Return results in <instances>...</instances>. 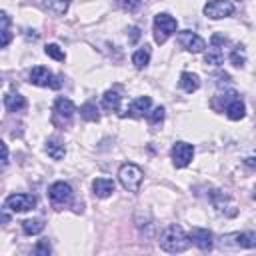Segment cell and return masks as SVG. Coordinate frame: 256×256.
<instances>
[{"mask_svg": "<svg viewBox=\"0 0 256 256\" xmlns=\"http://www.w3.org/2000/svg\"><path fill=\"white\" fill-rule=\"evenodd\" d=\"M254 200H256V188H254Z\"/></svg>", "mask_w": 256, "mask_h": 256, "instance_id": "e575fe53", "label": "cell"}, {"mask_svg": "<svg viewBox=\"0 0 256 256\" xmlns=\"http://www.w3.org/2000/svg\"><path fill=\"white\" fill-rule=\"evenodd\" d=\"M178 38H180L182 48L188 50V52H192V54H198V52H202V50L206 48L204 38H200V36H198L196 32H192V30H182Z\"/></svg>", "mask_w": 256, "mask_h": 256, "instance_id": "4fadbf2b", "label": "cell"}, {"mask_svg": "<svg viewBox=\"0 0 256 256\" xmlns=\"http://www.w3.org/2000/svg\"><path fill=\"white\" fill-rule=\"evenodd\" d=\"M142 178H144V174H142V170L136 164L126 162L118 170V180H120L122 188H126L128 192H138L140 184H142Z\"/></svg>", "mask_w": 256, "mask_h": 256, "instance_id": "277c9868", "label": "cell"}, {"mask_svg": "<svg viewBox=\"0 0 256 256\" xmlns=\"http://www.w3.org/2000/svg\"><path fill=\"white\" fill-rule=\"evenodd\" d=\"M28 80L34 84V86H42V88H52V90H58L62 86V82L44 66H34L30 72H28Z\"/></svg>", "mask_w": 256, "mask_h": 256, "instance_id": "8992f818", "label": "cell"}, {"mask_svg": "<svg viewBox=\"0 0 256 256\" xmlns=\"http://www.w3.org/2000/svg\"><path fill=\"white\" fill-rule=\"evenodd\" d=\"M190 236L182 230V226L178 224H170L162 230L160 238H158V246L164 250V252H170V254H176V252H184L188 246H190Z\"/></svg>", "mask_w": 256, "mask_h": 256, "instance_id": "6da1fadb", "label": "cell"}, {"mask_svg": "<svg viewBox=\"0 0 256 256\" xmlns=\"http://www.w3.org/2000/svg\"><path fill=\"white\" fill-rule=\"evenodd\" d=\"M148 62H150V46H142V48H138V50L132 54V64H134L138 70L146 68Z\"/></svg>", "mask_w": 256, "mask_h": 256, "instance_id": "44dd1931", "label": "cell"}, {"mask_svg": "<svg viewBox=\"0 0 256 256\" xmlns=\"http://www.w3.org/2000/svg\"><path fill=\"white\" fill-rule=\"evenodd\" d=\"M70 2L72 0H46V6L54 12V14H64L66 10H68V6H70Z\"/></svg>", "mask_w": 256, "mask_h": 256, "instance_id": "4316f807", "label": "cell"}, {"mask_svg": "<svg viewBox=\"0 0 256 256\" xmlns=\"http://www.w3.org/2000/svg\"><path fill=\"white\" fill-rule=\"evenodd\" d=\"M0 22H2V30H0V34H2V38H0V46L6 48V46L10 44V38H12V32H10V16H8L6 12H0Z\"/></svg>", "mask_w": 256, "mask_h": 256, "instance_id": "cb8c5ba5", "label": "cell"}, {"mask_svg": "<svg viewBox=\"0 0 256 256\" xmlns=\"http://www.w3.org/2000/svg\"><path fill=\"white\" fill-rule=\"evenodd\" d=\"M224 44H228V38L222 36V34H214L212 40H210V50L204 56V62L206 64H222V60H224V50H222Z\"/></svg>", "mask_w": 256, "mask_h": 256, "instance_id": "7c38bea8", "label": "cell"}, {"mask_svg": "<svg viewBox=\"0 0 256 256\" xmlns=\"http://www.w3.org/2000/svg\"><path fill=\"white\" fill-rule=\"evenodd\" d=\"M44 230V220L42 218H28L22 222V232L28 236H36Z\"/></svg>", "mask_w": 256, "mask_h": 256, "instance_id": "7402d4cb", "label": "cell"}, {"mask_svg": "<svg viewBox=\"0 0 256 256\" xmlns=\"http://www.w3.org/2000/svg\"><path fill=\"white\" fill-rule=\"evenodd\" d=\"M230 62L236 66V68H242L244 66V62H246V50H244V46L242 44H236L232 50H230Z\"/></svg>", "mask_w": 256, "mask_h": 256, "instance_id": "d4e9b609", "label": "cell"}, {"mask_svg": "<svg viewBox=\"0 0 256 256\" xmlns=\"http://www.w3.org/2000/svg\"><path fill=\"white\" fill-rule=\"evenodd\" d=\"M36 206V198L32 194H10L4 200V208H8L10 212H28Z\"/></svg>", "mask_w": 256, "mask_h": 256, "instance_id": "30bf717a", "label": "cell"}, {"mask_svg": "<svg viewBox=\"0 0 256 256\" xmlns=\"http://www.w3.org/2000/svg\"><path fill=\"white\" fill-rule=\"evenodd\" d=\"M180 88H182L184 92H188V94L196 92V90L200 88V78H198V74L182 72V74H180Z\"/></svg>", "mask_w": 256, "mask_h": 256, "instance_id": "d6986e66", "label": "cell"}, {"mask_svg": "<svg viewBox=\"0 0 256 256\" xmlns=\"http://www.w3.org/2000/svg\"><path fill=\"white\" fill-rule=\"evenodd\" d=\"M148 122L150 124H160L162 120H164V108L162 106H156V108H152V110H148Z\"/></svg>", "mask_w": 256, "mask_h": 256, "instance_id": "f1b7e54d", "label": "cell"}, {"mask_svg": "<svg viewBox=\"0 0 256 256\" xmlns=\"http://www.w3.org/2000/svg\"><path fill=\"white\" fill-rule=\"evenodd\" d=\"M114 180L110 178H96L92 182V192L98 196V198H108L112 192H114Z\"/></svg>", "mask_w": 256, "mask_h": 256, "instance_id": "e0dca14e", "label": "cell"}, {"mask_svg": "<svg viewBox=\"0 0 256 256\" xmlns=\"http://www.w3.org/2000/svg\"><path fill=\"white\" fill-rule=\"evenodd\" d=\"M120 2V6L126 10V12H136V10H140V6H142V0H118Z\"/></svg>", "mask_w": 256, "mask_h": 256, "instance_id": "f546056e", "label": "cell"}, {"mask_svg": "<svg viewBox=\"0 0 256 256\" xmlns=\"http://www.w3.org/2000/svg\"><path fill=\"white\" fill-rule=\"evenodd\" d=\"M8 164V146H6V142H2V166H6Z\"/></svg>", "mask_w": 256, "mask_h": 256, "instance_id": "d6a6232c", "label": "cell"}, {"mask_svg": "<svg viewBox=\"0 0 256 256\" xmlns=\"http://www.w3.org/2000/svg\"><path fill=\"white\" fill-rule=\"evenodd\" d=\"M48 196H50V202L56 206V208H62L66 204L72 202V188L68 182L64 180H58L54 182L50 188H48Z\"/></svg>", "mask_w": 256, "mask_h": 256, "instance_id": "ba28073f", "label": "cell"}, {"mask_svg": "<svg viewBox=\"0 0 256 256\" xmlns=\"http://www.w3.org/2000/svg\"><path fill=\"white\" fill-rule=\"evenodd\" d=\"M44 152H46L52 160H62L64 154H66V148H64V144H62L58 138H50V140H46Z\"/></svg>", "mask_w": 256, "mask_h": 256, "instance_id": "ac0fdd59", "label": "cell"}, {"mask_svg": "<svg viewBox=\"0 0 256 256\" xmlns=\"http://www.w3.org/2000/svg\"><path fill=\"white\" fill-rule=\"evenodd\" d=\"M120 100H122V96L116 90H106L102 96V106L106 110H120Z\"/></svg>", "mask_w": 256, "mask_h": 256, "instance_id": "603a6c76", "label": "cell"}, {"mask_svg": "<svg viewBox=\"0 0 256 256\" xmlns=\"http://www.w3.org/2000/svg\"><path fill=\"white\" fill-rule=\"evenodd\" d=\"M210 200H212V204H214V208H216V212L218 214H224V216H236V204H234V200L230 198V196H226L224 192H220V190H212L210 192Z\"/></svg>", "mask_w": 256, "mask_h": 256, "instance_id": "8fae6325", "label": "cell"}, {"mask_svg": "<svg viewBox=\"0 0 256 256\" xmlns=\"http://www.w3.org/2000/svg\"><path fill=\"white\" fill-rule=\"evenodd\" d=\"M170 158H172V164L176 168H186L192 158H194V146L188 144V142H174L172 150H170Z\"/></svg>", "mask_w": 256, "mask_h": 256, "instance_id": "52a82bcc", "label": "cell"}, {"mask_svg": "<svg viewBox=\"0 0 256 256\" xmlns=\"http://www.w3.org/2000/svg\"><path fill=\"white\" fill-rule=\"evenodd\" d=\"M220 246L228 250L238 248H254L256 246V232H230L220 238Z\"/></svg>", "mask_w": 256, "mask_h": 256, "instance_id": "5b68a950", "label": "cell"}, {"mask_svg": "<svg viewBox=\"0 0 256 256\" xmlns=\"http://www.w3.org/2000/svg\"><path fill=\"white\" fill-rule=\"evenodd\" d=\"M128 32H130V42H136V40L140 38V28H136V26H132V28H130Z\"/></svg>", "mask_w": 256, "mask_h": 256, "instance_id": "1f68e13d", "label": "cell"}, {"mask_svg": "<svg viewBox=\"0 0 256 256\" xmlns=\"http://www.w3.org/2000/svg\"><path fill=\"white\" fill-rule=\"evenodd\" d=\"M188 236H190L192 244L198 246L200 250H210V248H212V232H210L208 228H200V226H196V228L190 230Z\"/></svg>", "mask_w": 256, "mask_h": 256, "instance_id": "9a60e30c", "label": "cell"}, {"mask_svg": "<svg viewBox=\"0 0 256 256\" xmlns=\"http://www.w3.org/2000/svg\"><path fill=\"white\" fill-rule=\"evenodd\" d=\"M80 116H82L84 120H90V122H96V120L100 118L98 108H96L94 102H86V104H82V106H80Z\"/></svg>", "mask_w": 256, "mask_h": 256, "instance_id": "484cf974", "label": "cell"}, {"mask_svg": "<svg viewBox=\"0 0 256 256\" xmlns=\"http://www.w3.org/2000/svg\"><path fill=\"white\" fill-rule=\"evenodd\" d=\"M44 54L50 56V58H54V60H58V62H64L66 60V54H64V50L58 44H48L44 48Z\"/></svg>", "mask_w": 256, "mask_h": 256, "instance_id": "83f0119b", "label": "cell"}, {"mask_svg": "<svg viewBox=\"0 0 256 256\" xmlns=\"http://www.w3.org/2000/svg\"><path fill=\"white\" fill-rule=\"evenodd\" d=\"M4 106H6L8 112H20V110L26 108V100H24L22 94L10 92V94H6V98H4Z\"/></svg>", "mask_w": 256, "mask_h": 256, "instance_id": "ffe728a7", "label": "cell"}, {"mask_svg": "<svg viewBox=\"0 0 256 256\" xmlns=\"http://www.w3.org/2000/svg\"><path fill=\"white\" fill-rule=\"evenodd\" d=\"M216 100L222 102V110L226 112V116H228L230 120H240V118H244L246 106H244V102L240 100V96H238L234 90H226L224 94H218Z\"/></svg>", "mask_w": 256, "mask_h": 256, "instance_id": "7a4b0ae2", "label": "cell"}, {"mask_svg": "<svg viewBox=\"0 0 256 256\" xmlns=\"http://www.w3.org/2000/svg\"><path fill=\"white\" fill-rule=\"evenodd\" d=\"M74 112H76V106H74V102L70 98H62V96L56 98V102H54V116H58L64 122H68L74 116Z\"/></svg>", "mask_w": 256, "mask_h": 256, "instance_id": "2e32d148", "label": "cell"}, {"mask_svg": "<svg viewBox=\"0 0 256 256\" xmlns=\"http://www.w3.org/2000/svg\"><path fill=\"white\" fill-rule=\"evenodd\" d=\"M234 14V4L230 0H210L204 6V16L210 20H220Z\"/></svg>", "mask_w": 256, "mask_h": 256, "instance_id": "9c48e42d", "label": "cell"}, {"mask_svg": "<svg viewBox=\"0 0 256 256\" xmlns=\"http://www.w3.org/2000/svg\"><path fill=\"white\" fill-rule=\"evenodd\" d=\"M34 252L40 254V256H48V254H50V244H48V240H40V242L36 244Z\"/></svg>", "mask_w": 256, "mask_h": 256, "instance_id": "4dcf8cb0", "label": "cell"}, {"mask_svg": "<svg viewBox=\"0 0 256 256\" xmlns=\"http://www.w3.org/2000/svg\"><path fill=\"white\" fill-rule=\"evenodd\" d=\"M246 166H256V158H246Z\"/></svg>", "mask_w": 256, "mask_h": 256, "instance_id": "836d02e7", "label": "cell"}, {"mask_svg": "<svg viewBox=\"0 0 256 256\" xmlns=\"http://www.w3.org/2000/svg\"><path fill=\"white\" fill-rule=\"evenodd\" d=\"M154 40L158 42V44H164L174 32H176V28H178V22H176V18H172L170 14H166V12H160V14H156L154 16Z\"/></svg>", "mask_w": 256, "mask_h": 256, "instance_id": "3957f363", "label": "cell"}, {"mask_svg": "<svg viewBox=\"0 0 256 256\" xmlns=\"http://www.w3.org/2000/svg\"><path fill=\"white\" fill-rule=\"evenodd\" d=\"M150 106H152L150 96H138L128 104V108H126V112H122V116L128 114V116H134V118H142L144 114H148Z\"/></svg>", "mask_w": 256, "mask_h": 256, "instance_id": "5bb4252c", "label": "cell"}]
</instances>
